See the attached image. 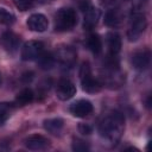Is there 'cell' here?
<instances>
[{
    "mask_svg": "<svg viewBox=\"0 0 152 152\" xmlns=\"http://www.w3.org/2000/svg\"><path fill=\"white\" fill-rule=\"evenodd\" d=\"M124 126H125L124 114L115 110L101 121L99 126V132L103 139L110 141L112 144H115L120 140L122 135Z\"/></svg>",
    "mask_w": 152,
    "mask_h": 152,
    "instance_id": "1",
    "label": "cell"
},
{
    "mask_svg": "<svg viewBox=\"0 0 152 152\" xmlns=\"http://www.w3.org/2000/svg\"><path fill=\"white\" fill-rule=\"evenodd\" d=\"M77 24V14L72 8H61L55 14V30L65 32Z\"/></svg>",
    "mask_w": 152,
    "mask_h": 152,
    "instance_id": "2",
    "label": "cell"
},
{
    "mask_svg": "<svg viewBox=\"0 0 152 152\" xmlns=\"http://www.w3.org/2000/svg\"><path fill=\"white\" fill-rule=\"evenodd\" d=\"M80 78H81V86L82 89L87 93H97L101 90V84L100 82L93 77L91 71H90V66L88 62H84L80 69Z\"/></svg>",
    "mask_w": 152,
    "mask_h": 152,
    "instance_id": "3",
    "label": "cell"
},
{
    "mask_svg": "<svg viewBox=\"0 0 152 152\" xmlns=\"http://www.w3.org/2000/svg\"><path fill=\"white\" fill-rule=\"evenodd\" d=\"M147 26V21L146 18L142 13L140 12H135L132 15V20H131V26L129 30L127 32V37L129 42H135L140 38V36L144 33L145 28Z\"/></svg>",
    "mask_w": 152,
    "mask_h": 152,
    "instance_id": "4",
    "label": "cell"
},
{
    "mask_svg": "<svg viewBox=\"0 0 152 152\" xmlns=\"http://www.w3.org/2000/svg\"><path fill=\"white\" fill-rule=\"evenodd\" d=\"M44 51V44L40 40H28L21 49L23 61H36Z\"/></svg>",
    "mask_w": 152,
    "mask_h": 152,
    "instance_id": "5",
    "label": "cell"
},
{
    "mask_svg": "<svg viewBox=\"0 0 152 152\" xmlns=\"http://www.w3.org/2000/svg\"><path fill=\"white\" fill-rule=\"evenodd\" d=\"M76 51L71 46H62L57 50L55 59L63 68H71L76 62Z\"/></svg>",
    "mask_w": 152,
    "mask_h": 152,
    "instance_id": "6",
    "label": "cell"
},
{
    "mask_svg": "<svg viewBox=\"0 0 152 152\" xmlns=\"http://www.w3.org/2000/svg\"><path fill=\"white\" fill-rule=\"evenodd\" d=\"M20 37L11 31H6L1 34L0 37V45L4 48L5 51L10 52V53H14L19 46H20Z\"/></svg>",
    "mask_w": 152,
    "mask_h": 152,
    "instance_id": "7",
    "label": "cell"
},
{
    "mask_svg": "<svg viewBox=\"0 0 152 152\" xmlns=\"http://www.w3.org/2000/svg\"><path fill=\"white\" fill-rule=\"evenodd\" d=\"M76 94V87L75 84L68 80V78H62L56 87V95L59 100L62 101H66L70 100L71 97H74V95Z\"/></svg>",
    "mask_w": 152,
    "mask_h": 152,
    "instance_id": "8",
    "label": "cell"
},
{
    "mask_svg": "<svg viewBox=\"0 0 152 152\" xmlns=\"http://www.w3.org/2000/svg\"><path fill=\"white\" fill-rule=\"evenodd\" d=\"M93 112V104L89 100L81 99L71 103L70 113L76 118H86Z\"/></svg>",
    "mask_w": 152,
    "mask_h": 152,
    "instance_id": "9",
    "label": "cell"
},
{
    "mask_svg": "<svg viewBox=\"0 0 152 152\" xmlns=\"http://www.w3.org/2000/svg\"><path fill=\"white\" fill-rule=\"evenodd\" d=\"M24 144H25V146L28 150H32V151H42V150H46L50 146V140L48 138H45L44 135L32 134V135H28L24 140Z\"/></svg>",
    "mask_w": 152,
    "mask_h": 152,
    "instance_id": "10",
    "label": "cell"
},
{
    "mask_svg": "<svg viewBox=\"0 0 152 152\" xmlns=\"http://www.w3.org/2000/svg\"><path fill=\"white\" fill-rule=\"evenodd\" d=\"M26 25L31 31L44 32L49 26V21H48V18L44 14L34 13V14H31L28 17V19L26 21Z\"/></svg>",
    "mask_w": 152,
    "mask_h": 152,
    "instance_id": "11",
    "label": "cell"
},
{
    "mask_svg": "<svg viewBox=\"0 0 152 152\" xmlns=\"http://www.w3.org/2000/svg\"><path fill=\"white\" fill-rule=\"evenodd\" d=\"M151 53L148 50L144 49L140 51H135L132 55V65L137 70H145L150 65Z\"/></svg>",
    "mask_w": 152,
    "mask_h": 152,
    "instance_id": "12",
    "label": "cell"
},
{
    "mask_svg": "<svg viewBox=\"0 0 152 152\" xmlns=\"http://www.w3.org/2000/svg\"><path fill=\"white\" fill-rule=\"evenodd\" d=\"M43 126L45 128V131H48L49 133L57 135L62 132L63 127H64V121L61 118H51V119H46L43 122Z\"/></svg>",
    "mask_w": 152,
    "mask_h": 152,
    "instance_id": "13",
    "label": "cell"
},
{
    "mask_svg": "<svg viewBox=\"0 0 152 152\" xmlns=\"http://www.w3.org/2000/svg\"><path fill=\"white\" fill-rule=\"evenodd\" d=\"M107 45L110 56H116L121 50V38L115 32L107 33Z\"/></svg>",
    "mask_w": 152,
    "mask_h": 152,
    "instance_id": "14",
    "label": "cell"
},
{
    "mask_svg": "<svg viewBox=\"0 0 152 152\" xmlns=\"http://www.w3.org/2000/svg\"><path fill=\"white\" fill-rule=\"evenodd\" d=\"M100 15H101V12L100 10L93 7L90 8L89 11H87L84 13V21H83V27L86 30H91L96 26L99 19H100Z\"/></svg>",
    "mask_w": 152,
    "mask_h": 152,
    "instance_id": "15",
    "label": "cell"
},
{
    "mask_svg": "<svg viewBox=\"0 0 152 152\" xmlns=\"http://www.w3.org/2000/svg\"><path fill=\"white\" fill-rule=\"evenodd\" d=\"M36 61H37L39 68L43 69V70H49V69H51V68L55 65V63H56L55 56H53L51 52H44V51L40 53V56H39Z\"/></svg>",
    "mask_w": 152,
    "mask_h": 152,
    "instance_id": "16",
    "label": "cell"
},
{
    "mask_svg": "<svg viewBox=\"0 0 152 152\" xmlns=\"http://www.w3.org/2000/svg\"><path fill=\"white\" fill-rule=\"evenodd\" d=\"M87 46L94 55H99L102 51V40L100 36L97 33H91L87 39Z\"/></svg>",
    "mask_w": 152,
    "mask_h": 152,
    "instance_id": "17",
    "label": "cell"
},
{
    "mask_svg": "<svg viewBox=\"0 0 152 152\" xmlns=\"http://www.w3.org/2000/svg\"><path fill=\"white\" fill-rule=\"evenodd\" d=\"M33 97H34V94L32 91V89L30 88H24L23 90H20L17 96H15V103L18 106H25V104H28L33 101Z\"/></svg>",
    "mask_w": 152,
    "mask_h": 152,
    "instance_id": "18",
    "label": "cell"
},
{
    "mask_svg": "<svg viewBox=\"0 0 152 152\" xmlns=\"http://www.w3.org/2000/svg\"><path fill=\"white\" fill-rule=\"evenodd\" d=\"M121 14L118 10H109L104 17V24L109 27H118L121 24Z\"/></svg>",
    "mask_w": 152,
    "mask_h": 152,
    "instance_id": "19",
    "label": "cell"
},
{
    "mask_svg": "<svg viewBox=\"0 0 152 152\" xmlns=\"http://www.w3.org/2000/svg\"><path fill=\"white\" fill-rule=\"evenodd\" d=\"M13 112V104L8 102H1L0 103V125L4 124L12 114Z\"/></svg>",
    "mask_w": 152,
    "mask_h": 152,
    "instance_id": "20",
    "label": "cell"
},
{
    "mask_svg": "<svg viewBox=\"0 0 152 152\" xmlns=\"http://www.w3.org/2000/svg\"><path fill=\"white\" fill-rule=\"evenodd\" d=\"M15 21V17L8 10L0 7V24L4 25H12Z\"/></svg>",
    "mask_w": 152,
    "mask_h": 152,
    "instance_id": "21",
    "label": "cell"
},
{
    "mask_svg": "<svg viewBox=\"0 0 152 152\" xmlns=\"http://www.w3.org/2000/svg\"><path fill=\"white\" fill-rule=\"evenodd\" d=\"M71 148H72L75 152H86V151H89V145H88L87 141L76 138V139L72 140Z\"/></svg>",
    "mask_w": 152,
    "mask_h": 152,
    "instance_id": "22",
    "label": "cell"
},
{
    "mask_svg": "<svg viewBox=\"0 0 152 152\" xmlns=\"http://www.w3.org/2000/svg\"><path fill=\"white\" fill-rule=\"evenodd\" d=\"M13 4L19 11H27L32 7L33 0H13Z\"/></svg>",
    "mask_w": 152,
    "mask_h": 152,
    "instance_id": "23",
    "label": "cell"
},
{
    "mask_svg": "<svg viewBox=\"0 0 152 152\" xmlns=\"http://www.w3.org/2000/svg\"><path fill=\"white\" fill-rule=\"evenodd\" d=\"M77 5H78V8H80L83 13H86L87 11H89L90 8H93V7H94L90 0H78Z\"/></svg>",
    "mask_w": 152,
    "mask_h": 152,
    "instance_id": "24",
    "label": "cell"
},
{
    "mask_svg": "<svg viewBox=\"0 0 152 152\" xmlns=\"http://www.w3.org/2000/svg\"><path fill=\"white\" fill-rule=\"evenodd\" d=\"M78 131H80V133H82L83 135H89V134L91 133L93 128H91V126H90L89 124H80V125H78Z\"/></svg>",
    "mask_w": 152,
    "mask_h": 152,
    "instance_id": "25",
    "label": "cell"
},
{
    "mask_svg": "<svg viewBox=\"0 0 152 152\" xmlns=\"http://www.w3.org/2000/svg\"><path fill=\"white\" fill-rule=\"evenodd\" d=\"M39 2H48V1H50V0H38Z\"/></svg>",
    "mask_w": 152,
    "mask_h": 152,
    "instance_id": "26",
    "label": "cell"
},
{
    "mask_svg": "<svg viewBox=\"0 0 152 152\" xmlns=\"http://www.w3.org/2000/svg\"><path fill=\"white\" fill-rule=\"evenodd\" d=\"M0 81H1V78H0Z\"/></svg>",
    "mask_w": 152,
    "mask_h": 152,
    "instance_id": "27",
    "label": "cell"
}]
</instances>
